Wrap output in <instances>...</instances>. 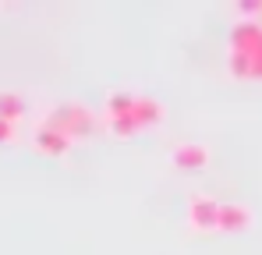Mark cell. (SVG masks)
<instances>
[{"label": "cell", "mask_w": 262, "mask_h": 255, "mask_svg": "<svg viewBox=\"0 0 262 255\" xmlns=\"http://www.w3.org/2000/svg\"><path fill=\"white\" fill-rule=\"evenodd\" d=\"M46 124L64 131L68 138H78V135H89V131L96 128V114H92L89 107H82V103H64V107H53V110H50Z\"/></svg>", "instance_id": "obj_1"}, {"label": "cell", "mask_w": 262, "mask_h": 255, "mask_svg": "<svg viewBox=\"0 0 262 255\" xmlns=\"http://www.w3.org/2000/svg\"><path fill=\"white\" fill-rule=\"evenodd\" d=\"M188 223L195 230H220V202L213 195H195L188 202Z\"/></svg>", "instance_id": "obj_2"}, {"label": "cell", "mask_w": 262, "mask_h": 255, "mask_svg": "<svg viewBox=\"0 0 262 255\" xmlns=\"http://www.w3.org/2000/svg\"><path fill=\"white\" fill-rule=\"evenodd\" d=\"M32 142H36V149H39V153H46V156H64V153H71V138H68L64 131L50 128V124L39 128Z\"/></svg>", "instance_id": "obj_3"}, {"label": "cell", "mask_w": 262, "mask_h": 255, "mask_svg": "<svg viewBox=\"0 0 262 255\" xmlns=\"http://www.w3.org/2000/svg\"><path fill=\"white\" fill-rule=\"evenodd\" d=\"M131 117H135V124H138V128H152V124H160V121L167 117V110H163V103H160L156 96H135V110H131Z\"/></svg>", "instance_id": "obj_4"}, {"label": "cell", "mask_w": 262, "mask_h": 255, "mask_svg": "<svg viewBox=\"0 0 262 255\" xmlns=\"http://www.w3.org/2000/svg\"><path fill=\"white\" fill-rule=\"evenodd\" d=\"M209 163V149L199 142H181L174 149V167L177 170H202Z\"/></svg>", "instance_id": "obj_5"}, {"label": "cell", "mask_w": 262, "mask_h": 255, "mask_svg": "<svg viewBox=\"0 0 262 255\" xmlns=\"http://www.w3.org/2000/svg\"><path fill=\"white\" fill-rule=\"evenodd\" d=\"M252 227V209L241 202H220V230H248Z\"/></svg>", "instance_id": "obj_6"}, {"label": "cell", "mask_w": 262, "mask_h": 255, "mask_svg": "<svg viewBox=\"0 0 262 255\" xmlns=\"http://www.w3.org/2000/svg\"><path fill=\"white\" fill-rule=\"evenodd\" d=\"M131 110H135V96H131V92H110V96H106V121H114V117H131Z\"/></svg>", "instance_id": "obj_7"}, {"label": "cell", "mask_w": 262, "mask_h": 255, "mask_svg": "<svg viewBox=\"0 0 262 255\" xmlns=\"http://www.w3.org/2000/svg\"><path fill=\"white\" fill-rule=\"evenodd\" d=\"M21 114H25V99L18 92H0V117L14 124V121H21Z\"/></svg>", "instance_id": "obj_8"}, {"label": "cell", "mask_w": 262, "mask_h": 255, "mask_svg": "<svg viewBox=\"0 0 262 255\" xmlns=\"http://www.w3.org/2000/svg\"><path fill=\"white\" fill-rule=\"evenodd\" d=\"M114 135H121V138H131L135 131H142V128L135 124V117H114V121H106Z\"/></svg>", "instance_id": "obj_9"}, {"label": "cell", "mask_w": 262, "mask_h": 255, "mask_svg": "<svg viewBox=\"0 0 262 255\" xmlns=\"http://www.w3.org/2000/svg\"><path fill=\"white\" fill-rule=\"evenodd\" d=\"M237 11L241 14H262V0H245V4H237Z\"/></svg>", "instance_id": "obj_10"}, {"label": "cell", "mask_w": 262, "mask_h": 255, "mask_svg": "<svg viewBox=\"0 0 262 255\" xmlns=\"http://www.w3.org/2000/svg\"><path fill=\"white\" fill-rule=\"evenodd\" d=\"M11 138H14V124L0 117V142H11Z\"/></svg>", "instance_id": "obj_11"}]
</instances>
